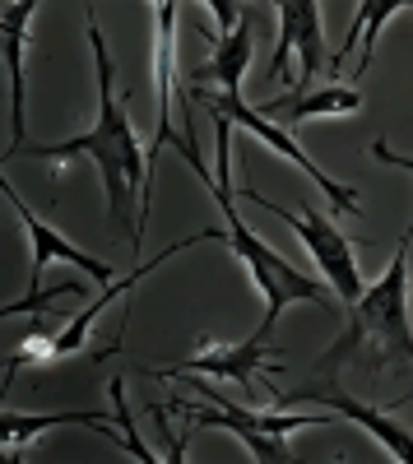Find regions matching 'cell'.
I'll return each instance as SVG.
<instances>
[{
    "label": "cell",
    "instance_id": "1",
    "mask_svg": "<svg viewBox=\"0 0 413 464\" xmlns=\"http://www.w3.org/2000/svg\"><path fill=\"white\" fill-rule=\"evenodd\" d=\"M89 47H93V65H98V121L93 130L47 144V149H33V159H93L107 186V214L117 218L130 232V251L139 256L144 246V214H149V153L139 149L130 121H126V107L117 102V70H111V52L102 43V28L89 14Z\"/></svg>",
    "mask_w": 413,
    "mask_h": 464
},
{
    "label": "cell",
    "instance_id": "2",
    "mask_svg": "<svg viewBox=\"0 0 413 464\" xmlns=\"http://www.w3.org/2000/svg\"><path fill=\"white\" fill-rule=\"evenodd\" d=\"M408 242H413V223L399 237L386 275L371 284L353 306H349V325L334 339L316 372H334L340 362L358 358L367 343H377V362H413V330H408Z\"/></svg>",
    "mask_w": 413,
    "mask_h": 464
},
{
    "label": "cell",
    "instance_id": "3",
    "mask_svg": "<svg viewBox=\"0 0 413 464\" xmlns=\"http://www.w3.org/2000/svg\"><path fill=\"white\" fill-rule=\"evenodd\" d=\"M228 116H214V130H218V144H214V153H218V172H214V181H209V190H214V200H218V209L228 214V242H233V256L251 269V279H255V288L265 293V321H260V339H270V330H274V321L283 316V306L288 302H312V306H321V312H334L330 306V297L303 275V269H293L274 246H265L255 237V232L242 223V214H237V196H233V186H228Z\"/></svg>",
    "mask_w": 413,
    "mask_h": 464
},
{
    "label": "cell",
    "instance_id": "4",
    "mask_svg": "<svg viewBox=\"0 0 413 464\" xmlns=\"http://www.w3.org/2000/svg\"><path fill=\"white\" fill-rule=\"evenodd\" d=\"M191 391H200L209 404H186V400H172V409L181 418H196V428H223L233 432L251 459L260 464H288L293 450H288V432L293 428H321V413H260V409H242V404H228V395H218L214 385L205 381H191Z\"/></svg>",
    "mask_w": 413,
    "mask_h": 464
},
{
    "label": "cell",
    "instance_id": "5",
    "mask_svg": "<svg viewBox=\"0 0 413 464\" xmlns=\"http://www.w3.org/2000/svg\"><path fill=\"white\" fill-rule=\"evenodd\" d=\"M242 196L255 205V209H265V214H274V218H283L297 237H303V246L312 251V260H316V269L330 279V288L340 293V302L344 306H353L358 297H362V279H358V265H353V242L344 237L340 227H334L330 218H321L312 205H303V214L297 209H283V205H274V200H265V196H255V190L246 186Z\"/></svg>",
    "mask_w": 413,
    "mask_h": 464
},
{
    "label": "cell",
    "instance_id": "6",
    "mask_svg": "<svg viewBox=\"0 0 413 464\" xmlns=\"http://www.w3.org/2000/svg\"><path fill=\"white\" fill-rule=\"evenodd\" d=\"M223 237H228V232H218V227L191 232V242H177V246L158 251V260H172L177 251L196 246V242H223ZM158 260H154V265H158ZM154 265H135L126 279H117L111 288H102V297H98L93 306H84V312L74 316V321H70V325H65V330H61L56 339H43V343H37V339H28V343H37V348H24V353H19V358L10 362V372H19L24 362H52V358H65V353H80V348H84V339H89V325H93V321H98V316H102V312H107V306L117 302V297H126V293H130V288H135V284H139V279L149 275V269H154Z\"/></svg>",
    "mask_w": 413,
    "mask_h": 464
},
{
    "label": "cell",
    "instance_id": "7",
    "mask_svg": "<svg viewBox=\"0 0 413 464\" xmlns=\"http://www.w3.org/2000/svg\"><path fill=\"white\" fill-rule=\"evenodd\" d=\"M288 56L303 61L293 93H312V80L321 70H330V52H325V37H321V5H316V0H283V5H279V47H274V61L265 70L270 80L283 74Z\"/></svg>",
    "mask_w": 413,
    "mask_h": 464
},
{
    "label": "cell",
    "instance_id": "8",
    "mask_svg": "<svg viewBox=\"0 0 413 464\" xmlns=\"http://www.w3.org/2000/svg\"><path fill=\"white\" fill-rule=\"evenodd\" d=\"M196 98L209 107V116H228L233 126H246L255 140H265L270 149H279L288 163H297V168H303V172L321 186V196H330L334 205H344L349 214H358V190H353V186H340V181H330V177L307 159V153H303V144H293V140H288V130H279V126H274V121H265V116H260L255 107H246V102H242V93H196Z\"/></svg>",
    "mask_w": 413,
    "mask_h": 464
},
{
    "label": "cell",
    "instance_id": "9",
    "mask_svg": "<svg viewBox=\"0 0 413 464\" xmlns=\"http://www.w3.org/2000/svg\"><path fill=\"white\" fill-rule=\"evenodd\" d=\"M5 205L19 214V223L28 227V237H33V269H28V293H43V275L52 269V260H65V265H74V269H84L89 279H98L102 288H111L117 284V269L111 265H102L98 256H89V251H80V246H70L61 232L52 227V223H43L24 200H19V190L5 181Z\"/></svg>",
    "mask_w": 413,
    "mask_h": 464
},
{
    "label": "cell",
    "instance_id": "10",
    "mask_svg": "<svg viewBox=\"0 0 413 464\" xmlns=\"http://www.w3.org/2000/svg\"><path fill=\"white\" fill-rule=\"evenodd\" d=\"M270 353H274V343L260 339V334H251V339H237V343H214V348H205V353L186 358V362H177V367H158V372H149V376H154V381H172V376H218V381L242 385V391L255 400V372L265 367Z\"/></svg>",
    "mask_w": 413,
    "mask_h": 464
},
{
    "label": "cell",
    "instance_id": "11",
    "mask_svg": "<svg viewBox=\"0 0 413 464\" xmlns=\"http://www.w3.org/2000/svg\"><path fill=\"white\" fill-rule=\"evenodd\" d=\"M288 404H325V409H334L340 418H353L362 432L377 437V446H381L390 459L413 464V432L404 428L399 418H390L395 409H371V404H358L353 395H344V391H330V385H307V391L288 395Z\"/></svg>",
    "mask_w": 413,
    "mask_h": 464
},
{
    "label": "cell",
    "instance_id": "12",
    "mask_svg": "<svg viewBox=\"0 0 413 464\" xmlns=\"http://www.w3.org/2000/svg\"><path fill=\"white\" fill-rule=\"evenodd\" d=\"M33 0H14L5 5V19H0V52H5V65H10V149L5 159L24 153V33H28V19H33Z\"/></svg>",
    "mask_w": 413,
    "mask_h": 464
},
{
    "label": "cell",
    "instance_id": "13",
    "mask_svg": "<svg viewBox=\"0 0 413 464\" xmlns=\"http://www.w3.org/2000/svg\"><path fill=\"white\" fill-rule=\"evenodd\" d=\"M246 65H251V24L242 19L228 37L218 33V37H214V56H209L205 65L191 70V98L205 93L209 84H214L218 93H242Z\"/></svg>",
    "mask_w": 413,
    "mask_h": 464
},
{
    "label": "cell",
    "instance_id": "14",
    "mask_svg": "<svg viewBox=\"0 0 413 464\" xmlns=\"http://www.w3.org/2000/svg\"><path fill=\"white\" fill-rule=\"evenodd\" d=\"M362 107V93L353 84H325V89H312V93H283L265 107H255L260 116H288L283 126H303L307 116H330V111H358Z\"/></svg>",
    "mask_w": 413,
    "mask_h": 464
},
{
    "label": "cell",
    "instance_id": "15",
    "mask_svg": "<svg viewBox=\"0 0 413 464\" xmlns=\"http://www.w3.org/2000/svg\"><path fill=\"white\" fill-rule=\"evenodd\" d=\"M70 422H80V428H93V432H102V437H111L102 422H98V413H47V418H28V413H5L0 418V432H5V446H10V455L19 459L24 455V446L37 437V432H52V428H70Z\"/></svg>",
    "mask_w": 413,
    "mask_h": 464
},
{
    "label": "cell",
    "instance_id": "16",
    "mask_svg": "<svg viewBox=\"0 0 413 464\" xmlns=\"http://www.w3.org/2000/svg\"><path fill=\"white\" fill-rule=\"evenodd\" d=\"M395 10H404L399 0H362V33H367V47H362V61H358V80H362L367 65H371V47H377V33H381V24H386Z\"/></svg>",
    "mask_w": 413,
    "mask_h": 464
},
{
    "label": "cell",
    "instance_id": "17",
    "mask_svg": "<svg viewBox=\"0 0 413 464\" xmlns=\"http://www.w3.org/2000/svg\"><path fill=\"white\" fill-rule=\"evenodd\" d=\"M111 404H117V418H121V446H126V450H130L135 459L154 464V455H149V446L139 441L135 422H130V409H126V391H121V381H111Z\"/></svg>",
    "mask_w": 413,
    "mask_h": 464
},
{
    "label": "cell",
    "instance_id": "18",
    "mask_svg": "<svg viewBox=\"0 0 413 464\" xmlns=\"http://www.w3.org/2000/svg\"><path fill=\"white\" fill-rule=\"evenodd\" d=\"M371 159H377V163H390V168H404V172H413V153H395L386 140H371Z\"/></svg>",
    "mask_w": 413,
    "mask_h": 464
},
{
    "label": "cell",
    "instance_id": "19",
    "mask_svg": "<svg viewBox=\"0 0 413 464\" xmlns=\"http://www.w3.org/2000/svg\"><path fill=\"white\" fill-rule=\"evenodd\" d=\"M214 14H218V28H223V37H228V28H237L242 24V14H237V5H228V0H214L209 5Z\"/></svg>",
    "mask_w": 413,
    "mask_h": 464
}]
</instances>
